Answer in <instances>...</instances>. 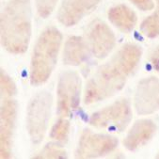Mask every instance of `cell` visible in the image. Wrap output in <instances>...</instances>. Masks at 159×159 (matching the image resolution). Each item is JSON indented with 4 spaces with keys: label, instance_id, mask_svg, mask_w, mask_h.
<instances>
[{
    "label": "cell",
    "instance_id": "obj_1",
    "mask_svg": "<svg viewBox=\"0 0 159 159\" xmlns=\"http://www.w3.org/2000/svg\"><path fill=\"white\" fill-rule=\"evenodd\" d=\"M142 55L139 45H123L113 57L97 69L86 85L84 102L91 105L106 100L124 87L127 78L138 66Z\"/></svg>",
    "mask_w": 159,
    "mask_h": 159
},
{
    "label": "cell",
    "instance_id": "obj_2",
    "mask_svg": "<svg viewBox=\"0 0 159 159\" xmlns=\"http://www.w3.org/2000/svg\"><path fill=\"white\" fill-rule=\"evenodd\" d=\"M0 30L2 46L8 52L25 53L32 32L30 0H10L1 11Z\"/></svg>",
    "mask_w": 159,
    "mask_h": 159
},
{
    "label": "cell",
    "instance_id": "obj_3",
    "mask_svg": "<svg viewBox=\"0 0 159 159\" xmlns=\"http://www.w3.org/2000/svg\"><path fill=\"white\" fill-rule=\"evenodd\" d=\"M62 42L60 31L49 26L40 35L31 57L30 82L33 86L45 83L50 77L56 64Z\"/></svg>",
    "mask_w": 159,
    "mask_h": 159
},
{
    "label": "cell",
    "instance_id": "obj_4",
    "mask_svg": "<svg viewBox=\"0 0 159 159\" xmlns=\"http://www.w3.org/2000/svg\"><path fill=\"white\" fill-rule=\"evenodd\" d=\"M52 108V95L45 90L40 91L31 98L27 106L26 127L30 140L40 144L46 133Z\"/></svg>",
    "mask_w": 159,
    "mask_h": 159
},
{
    "label": "cell",
    "instance_id": "obj_5",
    "mask_svg": "<svg viewBox=\"0 0 159 159\" xmlns=\"http://www.w3.org/2000/svg\"><path fill=\"white\" fill-rule=\"evenodd\" d=\"M81 87V77L75 71H65L60 75L57 89V113L60 118L69 117L78 108Z\"/></svg>",
    "mask_w": 159,
    "mask_h": 159
},
{
    "label": "cell",
    "instance_id": "obj_6",
    "mask_svg": "<svg viewBox=\"0 0 159 159\" xmlns=\"http://www.w3.org/2000/svg\"><path fill=\"white\" fill-rule=\"evenodd\" d=\"M132 120L130 103L126 99H120L112 105L93 113L89 119V124L100 129H108L116 132L123 131Z\"/></svg>",
    "mask_w": 159,
    "mask_h": 159
},
{
    "label": "cell",
    "instance_id": "obj_7",
    "mask_svg": "<svg viewBox=\"0 0 159 159\" xmlns=\"http://www.w3.org/2000/svg\"><path fill=\"white\" fill-rule=\"evenodd\" d=\"M118 146V139L112 136L95 134L86 129L78 141L75 157L97 158L109 154Z\"/></svg>",
    "mask_w": 159,
    "mask_h": 159
},
{
    "label": "cell",
    "instance_id": "obj_8",
    "mask_svg": "<svg viewBox=\"0 0 159 159\" xmlns=\"http://www.w3.org/2000/svg\"><path fill=\"white\" fill-rule=\"evenodd\" d=\"M85 36L90 53L99 59L107 57L116 43L113 31L101 20L92 21L87 27Z\"/></svg>",
    "mask_w": 159,
    "mask_h": 159
},
{
    "label": "cell",
    "instance_id": "obj_9",
    "mask_svg": "<svg viewBox=\"0 0 159 159\" xmlns=\"http://www.w3.org/2000/svg\"><path fill=\"white\" fill-rule=\"evenodd\" d=\"M134 102L139 115H150L159 110V78L151 76L140 80Z\"/></svg>",
    "mask_w": 159,
    "mask_h": 159
},
{
    "label": "cell",
    "instance_id": "obj_10",
    "mask_svg": "<svg viewBox=\"0 0 159 159\" xmlns=\"http://www.w3.org/2000/svg\"><path fill=\"white\" fill-rule=\"evenodd\" d=\"M101 0H62L57 19L64 26L75 25L96 10Z\"/></svg>",
    "mask_w": 159,
    "mask_h": 159
},
{
    "label": "cell",
    "instance_id": "obj_11",
    "mask_svg": "<svg viewBox=\"0 0 159 159\" xmlns=\"http://www.w3.org/2000/svg\"><path fill=\"white\" fill-rule=\"evenodd\" d=\"M17 115V104L14 100L5 99L0 112V157L2 159L11 156L12 138Z\"/></svg>",
    "mask_w": 159,
    "mask_h": 159
},
{
    "label": "cell",
    "instance_id": "obj_12",
    "mask_svg": "<svg viewBox=\"0 0 159 159\" xmlns=\"http://www.w3.org/2000/svg\"><path fill=\"white\" fill-rule=\"evenodd\" d=\"M156 125L151 120H139L132 126V128L123 140L124 147L129 151H136L145 145L154 135Z\"/></svg>",
    "mask_w": 159,
    "mask_h": 159
},
{
    "label": "cell",
    "instance_id": "obj_13",
    "mask_svg": "<svg viewBox=\"0 0 159 159\" xmlns=\"http://www.w3.org/2000/svg\"><path fill=\"white\" fill-rule=\"evenodd\" d=\"M90 54L86 39L72 36L66 41L63 49V63L68 66H78L89 59Z\"/></svg>",
    "mask_w": 159,
    "mask_h": 159
},
{
    "label": "cell",
    "instance_id": "obj_14",
    "mask_svg": "<svg viewBox=\"0 0 159 159\" xmlns=\"http://www.w3.org/2000/svg\"><path fill=\"white\" fill-rule=\"evenodd\" d=\"M107 16L111 24L122 32L132 31L138 22L136 12L122 4L110 8Z\"/></svg>",
    "mask_w": 159,
    "mask_h": 159
},
{
    "label": "cell",
    "instance_id": "obj_15",
    "mask_svg": "<svg viewBox=\"0 0 159 159\" xmlns=\"http://www.w3.org/2000/svg\"><path fill=\"white\" fill-rule=\"evenodd\" d=\"M140 30L144 36L148 38H156L159 36V6L140 25Z\"/></svg>",
    "mask_w": 159,
    "mask_h": 159
},
{
    "label": "cell",
    "instance_id": "obj_16",
    "mask_svg": "<svg viewBox=\"0 0 159 159\" xmlns=\"http://www.w3.org/2000/svg\"><path fill=\"white\" fill-rule=\"evenodd\" d=\"M70 133V122L65 118H60L52 127L50 137L56 142L64 145L68 141Z\"/></svg>",
    "mask_w": 159,
    "mask_h": 159
},
{
    "label": "cell",
    "instance_id": "obj_17",
    "mask_svg": "<svg viewBox=\"0 0 159 159\" xmlns=\"http://www.w3.org/2000/svg\"><path fill=\"white\" fill-rule=\"evenodd\" d=\"M63 145L56 143H48L43 148V150L35 156V158L42 159H63L67 157V152L63 149Z\"/></svg>",
    "mask_w": 159,
    "mask_h": 159
},
{
    "label": "cell",
    "instance_id": "obj_18",
    "mask_svg": "<svg viewBox=\"0 0 159 159\" xmlns=\"http://www.w3.org/2000/svg\"><path fill=\"white\" fill-rule=\"evenodd\" d=\"M0 84H1V97L4 99H10L16 93V86L11 78L1 70L0 73Z\"/></svg>",
    "mask_w": 159,
    "mask_h": 159
},
{
    "label": "cell",
    "instance_id": "obj_19",
    "mask_svg": "<svg viewBox=\"0 0 159 159\" xmlns=\"http://www.w3.org/2000/svg\"><path fill=\"white\" fill-rule=\"evenodd\" d=\"M58 0H35L36 9L41 18L49 17L57 7Z\"/></svg>",
    "mask_w": 159,
    "mask_h": 159
},
{
    "label": "cell",
    "instance_id": "obj_20",
    "mask_svg": "<svg viewBox=\"0 0 159 159\" xmlns=\"http://www.w3.org/2000/svg\"><path fill=\"white\" fill-rule=\"evenodd\" d=\"M129 1L143 11H150L154 8L153 0H129Z\"/></svg>",
    "mask_w": 159,
    "mask_h": 159
},
{
    "label": "cell",
    "instance_id": "obj_21",
    "mask_svg": "<svg viewBox=\"0 0 159 159\" xmlns=\"http://www.w3.org/2000/svg\"><path fill=\"white\" fill-rule=\"evenodd\" d=\"M150 62L152 68L159 73V45L156 46L150 55Z\"/></svg>",
    "mask_w": 159,
    "mask_h": 159
},
{
    "label": "cell",
    "instance_id": "obj_22",
    "mask_svg": "<svg viewBox=\"0 0 159 159\" xmlns=\"http://www.w3.org/2000/svg\"><path fill=\"white\" fill-rule=\"evenodd\" d=\"M156 158H159V152H158V153L156 154Z\"/></svg>",
    "mask_w": 159,
    "mask_h": 159
},
{
    "label": "cell",
    "instance_id": "obj_23",
    "mask_svg": "<svg viewBox=\"0 0 159 159\" xmlns=\"http://www.w3.org/2000/svg\"><path fill=\"white\" fill-rule=\"evenodd\" d=\"M156 2L158 3V6H159V0H156Z\"/></svg>",
    "mask_w": 159,
    "mask_h": 159
}]
</instances>
